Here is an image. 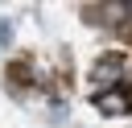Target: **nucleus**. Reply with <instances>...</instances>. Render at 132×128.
<instances>
[{
  "label": "nucleus",
  "mask_w": 132,
  "mask_h": 128,
  "mask_svg": "<svg viewBox=\"0 0 132 128\" xmlns=\"http://www.w3.org/2000/svg\"><path fill=\"white\" fill-rule=\"evenodd\" d=\"M95 107L107 111V116H120V111L128 107V99H124L120 91H103V95H95Z\"/></svg>",
  "instance_id": "obj_1"
}]
</instances>
